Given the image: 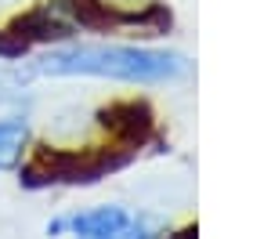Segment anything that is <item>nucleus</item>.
<instances>
[{
	"mask_svg": "<svg viewBox=\"0 0 253 239\" xmlns=\"http://www.w3.org/2000/svg\"><path fill=\"white\" fill-rule=\"evenodd\" d=\"M26 69L47 80H112V84H177L192 73V62L177 51L145 48V44H90V40H65L40 48L26 58Z\"/></svg>",
	"mask_w": 253,
	"mask_h": 239,
	"instance_id": "nucleus-1",
	"label": "nucleus"
},
{
	"mask_svg": "<svg viewBox=\"0 0 253 239\" xmlns=\"http://www.w3.org/2000/svg\"><path fill=\"white\" fill-rule=\"evenodd\" d=\"M130 163V149H98V145H33L26 163H22L18 185L22 189H58V185H94L109 178L112 170Z\"/></svg>",
	"mask_w": 253,
	"mask_h": 239,
	"instance_id": "nucleus-2",
	"label": "nucleus"
},
{
	"mask_svg": "<svg viewBox=\"0 0 253 239\" xmlns=\"http://www.w3.org/2000/svg\"><path fill=\"white\" fill-rule=\"evenodd\" d=\"M47 239H163L148 214H134L123 203H98L84 210H62L43 225Z\"/></svg>",
	"mask_w": 253,
	"mask_h": 239,
	"instance_id": "nucleus-3",
	"label": "nucleus"
},
{
	"mask_svg": "<svg viewBox=\"0 0 253 239\" xmlns=\"http://www.w3.org/2000/svg\"><path fill=\"white\" fill-rule=\"evenodd\" d=\"M101 131L109 134L120 149H130V145H141L152 131V112L141 101H112L98 112Z\"/></svg>",
	"mask_w": 253,
	"mask_h": 239,
	"instance_id": "nucleus-4",
	"label": "nucleus"
},
{
	"mask_svg": "<svg viewBox=\"0 0 253 239\" xmlns=\"http://www.w3.org/2000/svg\"><path fill=\"white\" fill-rule=\"evenodd\" d=\"M33 149V120L22 109L0 112V174H11L26 163Z\"/></svg>",
	"mask_w": 253,
	"mask_h": 239,
	"instance_id": "nucleus-5",
	"label": "nucleus"
}]
</instances>
